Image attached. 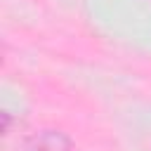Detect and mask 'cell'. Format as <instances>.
I'll use <instances>...</instances> for the list:
<instances>
[{
	"mask_svg": "<svg viewBox=\"0 0 151 151\" xmlns=\"http://www.w3.org/2000/svg\"><path fill=\"white\" fill-rule=\"evenodd\" d=\"M12 151H78V146L61 130H38L19 139Z\"/></svg>",
	"mask_w": 151,
	"mask_h": 151,
	"instance_id": "1",
	"label": "cell"
}]
</instances>
